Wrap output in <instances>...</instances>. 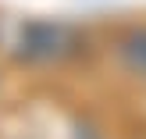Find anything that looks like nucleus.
<instances>
[{
	"label": "nucleus",
	"mask_w": 146,
	"mask_h": 139,
	"mask_svg": "<svg viewBox=\"0 0 146 139\" xmlns=\"http://www.w3.org/2000/svg\"><path fill=\"white\" fill-rule=\"evenodd\" d=\"M75 50V32L61 21H25L18 54L29 61H57Z\"/></svg>",
	"instance_id": "1"
},
{
	"label": "nucleus",
	"mask_w": 146,
	"mask_h": 139,
	"mask_svg": "<svg viewBox=\"0 0 146 139\" xmlns=\"http://www.w3.org/2000/svg\"><path fill=\"white\" fill-rule=\"evenodd\" d=\"M121 57L132 71H143L146 75V29H135L121 39Z\"/></svg>",
	"instance_id": "2"
}]
</instances>
